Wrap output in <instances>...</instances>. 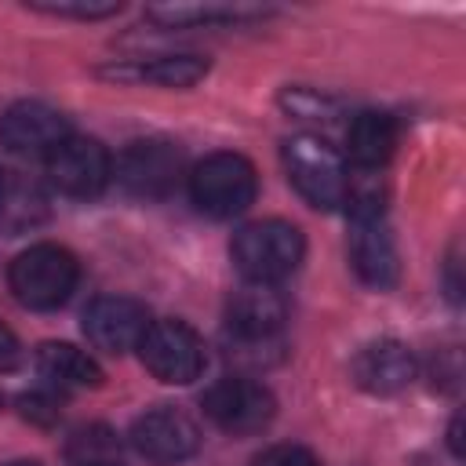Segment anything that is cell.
<instances>
[{
	"instance_id": "1",
	"label": "cell",
	"mask_w": 466,
	"mask_h": 466,
	"mask_svg": "<svg viewBox=\"0 0 466 466\" xmlns=\"http://www.w3.org/2000/svg\"><path fill=\"white\" fill-rule=\"evenodd\" d=\"M229 255L248 284H277L299 269L306 255V240L299 226L284 218H262V222L244 226L233 237Z\"/></svg>"
},
{
	"instance_id": "2",
	"label": "cell",
	"mask_w": 466,
	"mask_h": 466,
	"mask_svg": "<svg viewBox=\"0 0 466 466\" xmlns=\"http://www.w3.org/2000/svg\"><path fill=\"white\" fill-rule=\"evenodd\" d=\"M284 171L309 208L331 211L346 200L350 171H346L342 157L324 138H313V135L288 138L284 142Z\"/></svg>"
},
{
	"instance_id": "3",
	"label": "cell",
	"mask_w": 466,
	"mask_h": 466,
	"mask_svg": "<svg viewBox=\"0 0 466 466\" xmlns=\"http://www.w3.org/2000/svg\"><path fill=\"white\" fill-rule=\"evenodd\" d=\"M7 284L22 306L55 309L76 288V258L58 244H33L11 262Z\"/></svg>"
},
{
	"instance_id": "4",
	"label": "cell",
	"mask_w": 466,
	"mask_h": 466,
	"mask_svg": "<svg viewBox=\"0 0 466 466\" xmlns=\"http://www.w3.org/2000/svg\"><path fill=\"white\" fill-rule=\"evenodd\" d=\"M255 189H258L255 167L240 153H211L189 175V197L211 218L240 215L255 200Z\"/></svg>"
},
{
	"instance_id": "5",
	"label": "cell",
	"mask_w": 466,
	"mask_h": 466,
	"mask_svg": "<svg viewBox=\"0 0 466 466\" xmlns=\"http://www.w3.org/2000/svg\"><path fill=\"white\" fill-rule=\"evenodd\" d=\"M142 364L153 379L167 386H186L204 371V342L200 335L182 320H153L149 331L138 342Z\"/></svg>"
},
{
	"instance_id": "6",
	"label": "cell",
	"mask_w": 466,
	"mask_h": 466,
	"mask_svg": "<svg viewBox=\"0 0 466 466\" xmlns=\"http://www.w3.org/2000/svg\"><path fill=\"white\" fill-rule=\"evenodd\" d=\"M204 415L218 430H226L233 437H248V433H258V430H266L273 422L277 400L262 382L233 375V379L215 382L204 393Z\"/></svg>"
},
{
	"instance_id": "7",
	"label": "cell",
	"mask_w": 466,
	"mask_h": 466,
	"mask_svg": "<svg viewBox=\"0 0 466 466\" xmlns=\"http://www.w3.org/2000/svg\"><path fill=\"white\" fill-rule=\"evenodd\" d=\"M182 178V149L167 138H138L116 160V182L142 200H164Z\"/></svg>"
},
{
	"instance_id": "8",
	"label": "cell",
	"mask_w": 466,
	"mask_h": 466,
	"mask_svg": "<svg viewBox=\"0 0 466 466\" xmlns=\"http://www.w3.org/2000/svg\"><path fill=\"white\" fill-rule=\"evenodd\" d=\"M109 175H113V160L98 138L69 135L47 153V178L66 197H80V200L98 197Z\"/></svg>"
},
{
	"instance_id": "9",
	"label": "cell",
	"mask_w": 466,
	"mask_h": 466,
	"mask_svg": "<svg viewBox=\"0 0 466 466\" xmlns=\"http://www.w3.org/2000/svg\"><path fill=\"white\" fill-rule=\"evenodd\" d=\"M131 444H135V451L142 459H149L157 466H175V462L189 459L200 448V430L182 408L160 404V408H153V411L135 419Z\"/></svg>"
},
{
	"instance_id": "10",
	"label": "cell",
	"mask_w": 466,
	"mask_h": 466,
	"mask_svg": "<svg viewBox=\"0 0 466 466\" xmlns=\"http://www.w3.org/2000/svg\"><path fill=\"white\" fill-rule=\"evenodd\" d=\"M149 324H153L149 309L138 299H127V295H102L84 309V335L102 353L138 350Z\"/></svg>"
},
{
	"instance_id": "11",
	"label": "cell",
	"mask_w": 466,
	"mask_h": 466,
	"mask_svg": "<svg viewBox=\"0 0 466 466\" xmlns=\"http://www.w3.org/2000/svg\"><path fill=\"white\" fill-rule=\"evenodd\" d=\"M288 320V306L273 284H244L226 306V331L237 346H273Z\"/></svg>"
},
{
	"instance_id": "12",
	"label": "cell",
	"mask_w": 466,
	"mask_h": 466,
	"mask_svg": "<svg viewBox=\"0 0 466 466\" xmlns=\"http://www.w3.org/2000/svg\"><path fill=\"white\" fill-rule=\"evenodd\" d=\"M69 135H73L69 120L47 102H15L0 116V142L15 153H44L47 157Z\"/></svg>"
},
{
	"instance_id": "13",
	"label": "cell",
	"mask_w": 466,
	"mask_h": 466,
	"mask_svg": "<svg viewBox=\"0 0 466 466\" xmlns=\"http://www.w3.org/2000/svg\"><path fill=\"white\" fill-rule=\"evenodd\" d=\"M353 382L375 397H390L400 393L404 386H411L415 379V357L404 342L397 339H379L368 342L357 357H353Z\"/></svg>"
},
{
	"instance_id": "14",
	"label": "cell",
	"mask_w": 466,
	"mask_h": 466,
	"mask_svg": "<svg viewBox=\"0 0 466 466\" xmlns=\"http://www.w3.org/2000/svg\"><path fill=\"white\" fill-rule=\"evenodd\" d=\"M350 262L357 269V277L368 288H393L400 277V258H397V244L386 229L382 218H364L353 222L350 233Z\"/></svg>"
},
{
	"instance_id": "15",
	"label": "cell",
	"mask_w": 466,
	"mask_h": 466,
	"mask_svg": "<svg viewBox=\"0 0 466 466\" xmlns=\"http://www.w3.org/2000/svg\"><path fill=\"white\" fill-rule=\"evenodd\" d=\"M346 146H350V157H353V164L360 171L382 167L393 157V146H397L393 116L390 113H379V109L357 113L350 120V127H346Z\"/></svg>"
},
{
	"instance_id": "16",
	"label": "cell",
	"mask_w": 466,
	"mask_h": 466,
	"mask_svg": "<svg viewBox=\"0 0 466 466\" xmlns=\"http://www.w3.org/2000/svg\"><path fill=\"white\" fill-rule=\"evenodd\" d=\"M36 371L58 390H95L102 386V368L69 342H44L36 350Z\"/></svg>"
},
{
	"instance_id": "17",
	"label": "cell",
	"mask_w": 466,
	"mask_h": 466,
	"mask_svg": "<svg viewBox=\"0 0 466 466\" xmlns=\"http://www.w3.org/2000/svg\"><path fill=\"white\" fill-rule=\"evenodd\" d=\"M113 80H135V84H160V87H193L204 73L208 62L197 55H160L149 62H131V66H113L102 69Z\"/></svg>"
},
{
	"instance_id": "18",
	"label": "cell",
	"mask_w": 466,
	"mask_h": 466,
	"mask_svg": "<svg viewBox=\"0 0 466 466\" xmlns=\"http://www.w3.org/2000/svg\"><path fill=\"white\" fill-rule=\"evenodd\" d=\"M262 7H248V4H167V7H149L146 18L160 22L164 29H178V25H237L248 18H262Z\"/></svg>"
},
{
	"instance_id": "19",
	"label": "cell",
	"mask_w": 466,
	"mask_h": 466,
	"mask_svg": "<svg viewBox=\"0 0 466 466\" xmlns=\"http://www.w3.org/2000/svg\"><path fill=\"white\" fill-rule=\"evenodd\" d=\"M116 441H113V433L106 430V426H91V430H80L76 437H73V444H69V459L76 462V466H116L113 459H116Z\"/></svg>"
},
{
	"instance_id": "20",
	"label": "cell",
	"mask_w": 466,
	"mask_h": 466,
	"mask_svg": "<svg viewBox=\"0 0 466 466\" xmlns=\"http://www.w3.org/2000/svg\"><path fill=\"white\" fill-rule=\"evenodd\" d=\"M33 11H44V15H58V18H106V15H116L120 4L116 0H33L29 4Z\"/></svg>"
},
{
	"instance_id": "21",
	"label": "cell",
	"mask_w": 466,
	"mask_h": 466,
	"mask_svg": "<svg viewBox=\"0 0 466 466\" xmlns=\"http://www.w3.org/2000/svg\"><path fill=\"white\" fill-rule=\"evenodd\" d=\"M251 466H320V459L302 444H273Z\"/></svg>"
},
{
	"instance_id": "22",
	"label": "cell",
	"mask_w": 466,
	"mask_h": 466,
	"mask_svg": "<svg viewBox=\"0 0 466 466\" xmlns=\"http://www.w3.org/2000/svg\"><path fill=\"white\" fill-rule=\"evenodd\" d=\"M22 411L33 415V419H40V422H55V419H58V404H55L51 397H40V393L22 397Z\"/></svg>"
},
{
	"instance_id": "23",
	"label": "cell",
	"mask_w": 466,
	"mask_h": 466,
	"mask_svg": "<svg viewBox=\"0 0 466 466\" xmlns=\"http://www.w3.org/2000/svg\"><path fill=\"white\" fill-rule=\"evenodd\" d=\"M18 357H22V346H18L15 331L7 324H0V371H11L18 364Z\"/></svg>"
},
{
	"instance_id": "24",
	"label": "cell",
	"mask_w": 466,
	"mask_h": 466,
	"mask_svg": "<svg viewBox=\"0 0 466 466\" xmlns=\"http://www.w3.org/2000/svg\"><path fill=\"white\" fill-rule=\"evenodd\" d=\"M448 444H451V451H455V455H462V419H459V415L451 419V430H448Z\"/></svg>"
},
{
	"instance_id": "25",
	"label": "cell",
	"mask_w": 466,
	"mask_h": 466,
	"mask_svg": "<svg viewBox=\"0 0 466 466\" xmlns=\"http://www.w3.org/2000/svg\"><path fill=\"white\" fill-rule=\"evenodd\" d=\"M11 466H40V462H11Z\"/></svg>"
},
{
	"instance_id": "26",
	"label": "cell",
	"mask_w": 466,
	"mask_h": 466,
	"mask_svg": "<svg viewBox=\"0 0 466 466\" xmlns=\"http://www.w3.org/2000/svg\"><path fill=\"white\" fill-rule=\"evenodd\" d=\"M0 204H4V178H0Z\"/></svg>"
}]
</instances>
